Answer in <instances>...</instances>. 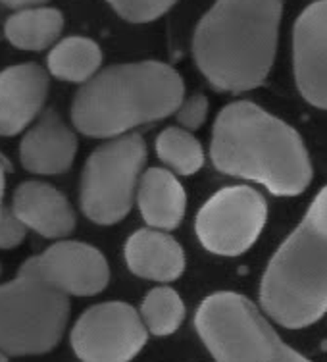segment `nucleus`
I'll list each match as a JSON object with an SVG mask.
<instances>
[{
  "label": "nucleus",
  "mask_w": 327,
  "mask_h": 362,
  "mask_svg": "<svg viewBox=\"0 0 327 362\" xmlns=\"http://www.w3.org/2000/svg\"><path fill=\"white\" fill-rule=\"evenodd\" d=\"M210 153L220 172L256 181L273 195H299L312 181V164L299 133L246 100L220 112Z\"/></svg>",
  "instance_id": "obj_1"
},
{
  "label": "nucleus",
  "mask_w": 327,
  "mask_h": 362,
  "mask_svg": "<svg viewBox=\"0 0 327 362\" xmlns=\"http://www.w3.org/2000/svg\"><path fill=\"white\" fill-rule=\"evenodd\" d=\"M281 0H216L193 41L198 70L220 90L243 93L266 81L275 58Z\"/></svg>",
  "instance_id": "obj_2"
},
{
  "label": "nucleus",
  "mask_w": 327,
  "mask_h": 362,
  "mask_svg": "<svg viewBox=\"0 0 327 362\" xmlns=\"http://www.w3.org/2000/svg\"><path fill=\"white\" fill-rule=\"evenodd\" d=\"M183 90L182 76L167 64H118L77 90L71 119L87 137L114 139L177 112Z\"/></svg>",
  "instance_id": "obj_3"
},
{
  "label": "nucleus",
  "mask_w": 327,
  "mask_h": 362,
  "mask_svg": "<svg viewBox=\"0 0 327 362\" xmlns=\"http://www.w3.org/2000/svg\"><path fill=\"white\" fill-rule=\"evenodd\" d=\"M260 305L289 329L312 326L327 313V187L270 260L260 284Z\"/></svg>",
  "instance_id": "obj_4"
},
{
  "label": "nucleus",
  "mask_w": 327,
  "mask_h": 362,
  "mask_svg": "<svg viewBox=\"0 0 327 362\" xmlns=\"http://www.w3.org/2000/svg\"><path fill=\"white\" fill-rule=\"evenodd\" d=\"M70 320V297L20 266L18 276L0 284V351L8 356L50 353Z\"/></svg>",
  "instance_id": "obj_5"
},
{
  "label": "nucleus",
  "mask_w": 327,
  "mask_h": 362,
  "mask_svg": "<svg viewBox=\"0 0 327 362\" xmlns=\"http://www.w3.org/2000/svg\"><path fill=\"white\" fill-rule=\"evenodd\" d=\"M195 327L216 362H275L285 343L243 295L220 291L196 308Z\"/></svg>",
  "instance_id": "obj_6"
},
{
  "label": "nucleus",
  "mask_w": 327,
  "mask_h": 362,
  "mask_svg": "<svg viewBox=\"0 0 327 362\" xmlns=\"http://www.w3.org/2000/svg\"><path fill=\"white\" fill-rule=\"evenodd\" d=\"M146 162V145L137 133H126L100 145L81 175V210L100 226L118 223L129 214Z\"/></svg>",
  "instance_id": "obj_7"
},
{
  "label": "nucleus",
  "mask_w": 327,
  "mask_h": 362,
  "mask_svg": "<svg viewBox=\"0 0 327 362\" xmlns=\"http://www.w3.org/2000/svg\"><path fill=\"white\" fill-rule=\"evenodd\" d=\"M266 218L268 204L256 189L225 187L198 210L196 235L210 252L237 257L254 245Z\"/></svg>",
  "instance_id": "obj_8"
},
{
  "label": "nucleus",
  "mask_w": 327,
  "mask_h": 362,
  "mask_svg": "<svg viewBox=\"0 0 327 362\" xmlns=\"http://www.w3.org/2000/svg\"><path fill=\"white\" fill-rule=\"evenodd\" d=\"M148 341L141 313L121 300L87 308L71 327L70 343L81 362H129Z\"/></svg>",
  "instance_id": "obj_9"
},
{
  "label": "nucleus",
  "mask_w": 327,
  "mask_h": 362,
  "mask_svg": "<svg viewBox=\"0 0 327 362\" xmlns=\"http://www.w3.org/2000/svg\"><path fill=\"white\" fill-rule=\"evenodd\" d=\"M21 266L68 297H91L105 291L110 281L105 255L79 241H58Z\"/></svg>",
  "instance_id": "obj_10"
},
{
  "label": "nucleus",
  "mask_w": 327,
  "mask_h": 362,
  "mask_svg": "<svg viewBox=\"0 0 327 362\" xmlns=\"http://www.w3.org/2000/svg\"><path fill=\"white\" fill-rule=\"evenodd\" d=\"M295 77L302 97L327 110V0H318L299 16L292 29Z\"/></svg>",
  "instance_id": "obj_11"
},
{
  "label": "nucleus",
  "mask_w": 327,
  "mask_h": 362,
  "mask_svg": "<svg viewBox=\"0 0 327 362\" xmlns=\"http://www.w3.org/2000/svg\"><path fill=\"white\" fill-rule=\"evenodd\" d=\"M49 97V74L35 62L0 71V135L14 137L41 116Z\"/></svg>",
  "instance_id": "obj_12"
},
{
  "label": "nucleus",
  "mask_w": 327,
  "mask_h": 362,
  "mask_svg": "<svg viewBox=\"0 0 327 362\" xmlns=\"http://www.w3.org/2000/svg\"><path fill=\"white\" fill-rule=\"evenodd\" d=\"M77 153V137L54 110H47L29 127L20 143V162L37 175L68 172Z\"/></svg>",
  "instance_id": "obj_13"
},
{
  "label": "nucleus",
  "mask_w": 327,
  "mask_h": 362,
  "mask_svg": "<svg viewBox=\"0 0 327 362\" xmlns=\"http://www.w3.org/2000/svg\"><path fill=\"white\" fill-rule=\"evenodd\" d=\"M18 218L47 239H62L76 230V212L62 191L42 181H23L12 197Z\"/></svg>",
  "instance_id": "obj_14"
},
{
  "label": "nucleus",
  "mask_w": 327,
  "mask_h": 362,
  "mask_svg": "<svg viewBox=\"0 0 327 362\" xmlns=\"http://www.w3.org/2000/svg\"><path fill=\"white\" fill-rule=\"evenodd\" d=\"M129 270L145 279L174 281L185 270V255L174 237L160 230L135 231L126 243Z\"/></svg>",
  "instance_id": "obj_15"
},
{
  "label": "nucleus",
  "mask_w": 327,
  "mask_h": 362,
  "mask_svg": "<svg viewBox=\"0 0 327 362\" xmlns=\"http://www.w3.org/2000/svg\"><path fill=\"white\" fill-rule=\"evenodd\" d=\"M137 201L145 222L154 230H175L185 216V189L172 172L162 168H150L143 174Z\"/></svg>",
  "instance_id": "obj_16"
},
{
  "label": "nucleus",
  "mask_w": 327,
  "mask_h": 362,
  "mask_svg": "<svg viewBox=\"0 0 327 362\" xmlns=\"http://www.w3.org/2000/svg\"><path fill=\"white\" fill-rule=\"evenodd\" d=\"M64 29V16L50 6H31L16 10L4 23V35L16 49L41 52L52 49Z\"/></svg>",
  "instance_id": "obj_17"
},
{
  "label": "nucleus",
  "mask_w": 327,
  "mask_h": 362,
  "mask_svg": "<svg viewBox=\"0 0 327 362\" xmlns=\"http://www.w3.org/2000/svg\"><path fill=\"white\" fill-rule=\"evenodd\" d=\"M102 66V50L87 37L71 35L58 41L50 49L47 70L56 79L68 83H87Z\"/></svg>",
  "instance_id": "obj_18"
},
{
  "label": "nucleus",
  "mask_w": 327,
  "mask_h": 362,
  "mask_svg": "<svg viewBox=\"0 0 327 362\" xmlns=\"http://www.w3.org/2000/svg\"><path fill=\"white\" fill-rule=\"evenodd\" d=\"M141 316L148 334L166 337L175 334L185 320V305L172 287H154L141 305Z\"/></svg>",
  "instance_id": "obj_19"
},
{
  "label": "nucleus",
  "mask_w": 327,
  "mask_h": 362,
  "mask_svg": "<svg viewBox=\"0 0 327 362\" xmlns=\"http://www.w3.org/2000/svg\"><path fill=\"white\" fill-rule=\"evenodd\" d=\"M156 153L174 172L193 175L204 164V151L198 141L182 127H167L156 139Z\"/></svg>",
  "instance_id": "obj_20"
},
{
  "label": "nucleus",
  "mask_w": 327,
  "mask_h": 362,
  "mask_svg": "<svg viewBox=\"0 0 327 362\" xmlns=\"http://www.w3.org/2000/svg\"><path fill=\"white\" fill-rule=\"evenodd\" d=\"M124 20L133 23H148L158 20L177 0H106Z\"/></svg>",
  "instance_id": "obj_21"
},
{
  "label": "nucleus",
  "mask_w": 327,
  "mask_h": 362,
  "mask_svg": "<svg viewBox=\"0 0 327 362\" xmlns=\"http://www.w3.org/2000/svg\"><path fill=\"white\" fill-rule=\"evenodd\" d=\"M29 228L21 222L18 214L12 209H2L0 212V249H16L20 247L25 237H28Z\"/></svg>",
  "instance_id": "obj_22"
},
{
  "label": "nucleus",
  "mask_w": 327,
  "mask_h": 362,
  "mask_svg": "<svg viewBox=\"0 0 327 362\" xmlns=\"http://www.w3.org/2000/svg\"><path fill=\"white\" fill-rule=\"evenodd\" d=\"M208 114V100L202 95H193L177 108V119L185 129H196L204 124Z\"/></svg>",
  "instance_id": "obj_23"
},
{
  "label": "nucleus",
  "mask_w": 327,
  "mask_h": 362,
  "mask_svg": "<svg viewBox=\"0 0 327 362\" xmlns=\"http://www.w3.org/2000/svg\"><path fill=\"white\" fill-rule=\"evenodd\" d=\"M275 362H310L304 355H300L299 351H295L292 347L285 345L283 351H281V355L278 356V361Z\"/></svg>",
  "instance_id": "obj_24"
},
{
  "label": "nucleus",
  "mask_w": 327,
  "mask_h": 362,
  "mask_svg": "<svg viewBox=\"0 0 327 362\" xmlns=\"http://www.w3.org/2000/svg\"><path fill=\"white\" fill-rule=\"evenodd\" d=\"M4 6L12 8V10H21V8H31V6H41L47 4L49 0H0Z\"/></svg>",
  "instance_id": "obj_25"
},
{
  "label": "nucleus",
  "mask_w": 327,
  "mask_h": 362,
  "mask_svg": "<svg viewBox=\"0 0 327 362\" xmlns=\"http://www.w3.org/2000/svg\"><path fill=\"white\" fill-rule=\"evenodd\" d=\"M4 185H6V168L0 162V212H2V199H4Z\"/></svg>",
  "instance_id": "obj_26"
},
{
  "label": "nucleus",
  "mask_w": 327,
  "mask_h": 362,
  "mask_svg": "<svg viewBox=\"0 0 327 362\" xmlns=\"http://www.w3.org/2000/svg\"><path fill=\"white\" fill-rule=\"evenodd\" d=\"M0 362H10V356L6 353H2V351H0Z\"/></svg>",
  "instance_id": "obj_27"
},
{
  "label": "nucleus",
  "mask_w": 327,
  "mask_h": 362,
  "mask_svg": "<svg viewBox=\"0 0 327 362\" xmlns=\"http://www.w3.org/2000/svg\"><path fill=\"white\" fill-rule=\"evenodd\" d=\"M0 274H2V266H0Z\"/></svg>",
  "instance_id": "obj_28"
}]
</instances>
